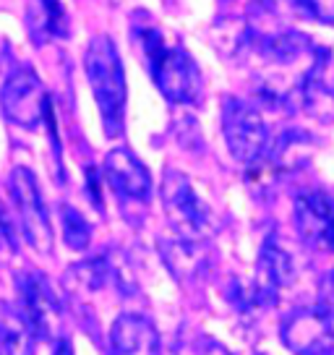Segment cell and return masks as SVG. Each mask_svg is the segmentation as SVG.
<instances>
[{
	"instance_id": "cell-1",
	"label": "cell",
	"mask_w": 334,
	"mask_h": 355,
	"mask_svg": "<svg viewBox=\"0 0 334 355\" xmlns=\"http://www.w3.org/2000/svg\"><path fill=\"white\" fill-rule=\"evenodd\" d=\"M136 40L162 97L175 105H196L204 84L188 50H183L180 44H167L162 32L155 26H136Z\"/></svg>"
},
{
	"instance_id": "cell-2",
	"label": "cell",
	"mask_w": 334,
	"mask_h": 355,
	"mask_svg": "<svg viewBox=\"0 0 334 355\" xmlns=\"http://www.w3.org/2000/svg\"><path fill=\"white\" fill-rule=\"evenodd\" d=\"M84 71L89 78L91 94L100 107L102 128L107 139L121 136L125 128V105H128V84L118 47L107 34H97L84 53Z\"/></svg>"
},
{
	"instance_id": "cell-3",
	"label": "cell",
	"mask_w": 334,
	"mask_h": 355,
	"mask_svg": "<svg viewBox=\"0 0 334 355\" xmlns=\"http://www.w3.org/2000/svg\"><path fill=\"white\" fill-rule=\"evenodd\" d=\"M162 207L167 222L183 241L199 243L214 233V211L201 199L191 178L180 170H167L162 178Z\"/></svg>"
},
{
	"instance_id": "cell-4",
	"label": "cell",
	"mask_w": 334,
	"mask_h": 355,
	"mask_svg": "<svg viewBox=\"0 0 334 355\" xmlns=\"http://www.w3.org/2000/svg\"><path fill=\"white\" fill-rule=\"evenodd\" d=\"M8 183H11V196L16 211H19V222H21L26 243L39 256H50L53 254V225H50V214H47L37 178L29 167L19 165L11 170Z\"/></svg>"
},
{
	"instance_id": "cell-5",
	"label": "cell",
	"mask_w": 334,
	"mask_h": 355,
	"mask_svg": "<svg viewBox=\"0 0 334 355\" xmlns=\"http://www.w3.org/2000/svg\"><path fill=\"white\" fill-rule=\"evenodd\" d=\"M222 131L227 149L243 165L256 162L258 157L267 152V121H264V115L254 105H248L240 97H227L222 102Z\"/></svg>"
},
{
	"instance_id": "cell-6",
	"label": "cell",
	"mask_w": 334,
	"mask_h": 355,
	"mask_svg": "<svg viewBox=\"0 0 334 355\" xmlns=\"http://www.w3.org/2000/svg\"><path fill=\"white\" fill-rule=\"evenodd\" d=\"M50 94L45 92L42 78L32 66L13 68L0 87V110L3 115L26 131H34L45 118V105Z\"/></svg>"
},
{
	"instance_id": "cell-7",
	"label": "cell",
	"mask_w": 334,
	"mask_h": 355,
	"mask_svg": "<svg viewBox=\"0 0 334 355\" xmlns=\"http://www.w3.org/2000/svg\"><path fill=\"white\" fill-rule=\"evenodd\" d=\"M16 293H19L21 313L26 316L34 334L47 343L60 340L63 311H60V300H58L55 290L50 288L45 275H37V272L16 275Z\"/></svg>"
},
{
	"instance_id": "cell-8",
	"label": "cell",
	"mask_w": 334,
	"mask_h": 355,
	"mask_svg": "<svg viewBox=\"0 0 334 355\" xmlns=\"http://www.w3.org/2000/svg\"><path fill=\"white\" fill-rule=\"evenodd\" d=\"M282 345L295 355H324L334 347V324L319 306L290 313L279 327Z\"/></svg>"
},
{
	"instance_id": "cell-9",
	"label": "cell",
	"mask_w": 334,
	"mask_h": 355,
	"mask_svg": "<svg viewBox=\"0 0 334 355\" xmlns=\"http://www.w3.org/2000/svg\"><path fill=\"white\" fill-rule=\"evenodd\" d=\"M295 227L303 243L334 254V199L324 191H303L295 196Z\"/></svg>"
},
{
	"instance_id": "cell-10",
	"label": "cell",
	"mask_w": 334,
	"mask_h": 355,
	"mask_svg": "<svg viewBox=\"0 0 334 355\" xmlns=\"http://www.w3.org/2000/svg\"><path fill=\"white\" fill-rule=\"evenodd\" d=\"M295 279V266L290 254L279 245L274 235H269L261 251H258L256 261V277H254V293H251V303L254 306H274L279 293L292 285Z\"/></svg>"
},
{
	"instance_id": "cell-11",
	"label": "cell",
	"mask_w": 334,
	"mask_h": 355,
	"mask_svg": "<svg viewBox=\"0 0 334 355\" xmlns=\"http://www.w3.org/2000/svg\"><path fill=\"white\" fill-rule=\"evenodd\" d=\"M105 178L110 183V189L128 201H149L152 196V175L149 167L131 152V149H112L105 157Z\"/></svg>"
},
{
	"instance_id": "cell-12",
	"label": "cell",
	"mask_w": 334,
	"mask_h": 355,
	"mask_svg": "<svg viewBox=\"0 0 334 355\" xmlns=\"http://www.w3.org/2000/svg\"><path fill=\"white\" fill-rule=\"evenodd\" d=\"M112 355H159V332L141 313H121L110 329Z\"/></svg>"
},
{
	"instance_id": "cell-13",
	"label": "cell",
	"mask_w": 334,
	"mask_h": 355,
	"mask_svg": "<svg viewBox=\"0 0 334 355\" xmlns=\"http://www.w3.org/2000/svg\"><path fill=\"white\" fill-rule=\"evenodd\" d=\"M26 32L37 47L68 40L71 21L60 0H29L26 3Z\"/></svg>"
},
{
	"instance_id": "cell-14",
	"label": "cell",
	"mask_w": 334,
	"mask_h": 355,
	"mask_svg": "<svg viewBox=\"0 0 334 355\" xmlns=\"http://www.w3.org/2000/svg\"><path fill=\"white\" fill-rule=\"evenodd\" d=\"M37 334L29 327L21 309L16 311L8 303H0V347L3 355H34Z\"/></svg>"
},
{
	"instance_id": "cell-15",
	"label": "cell",
	"mask_w": 334,
	"mask_h": 355,
	"mask_svg": "<svg viewBox=\"0 0 334 355\" xmlns=\"http://www.w3.org/2000/svg\"><path fill=\"white\" fill-rule=\"evenodd\" d=\"M326 63V60H324ZM324 63H316V66L306 73V78L301 81V105L311 112L313 118H319L324 123L334 121V92H326L322 78V68Z\"/></svg>"
},
{
	"instance_id": "cell-16",
	"label": "cell",
	"mask_w": 334,
	"mask_h": 355,
	"mask_svg": "<svg viewBox=\"0 0 334 355\" xmlns=\"http://www.w3.org/2000/svg\"><path fill=\"white\" fill-rule=\"evenodd\" d=\"M107 279H110V261L105 256H91L87 261H78L66 275L68 285H73L76 290H89V293L102 290Z\"/></svg>"
},
{
	"instance_id": "cell-17",
	"label": "cell",
	"mask_w": 334,
	"mask_h": 355,
	"mask_svg": "<svg viewBox=\"0 0 334 355\" xmlns=\"http://www.w3.org/2000/svg\"><path fill=\"white\" fill-rule=\"evenodd\" d=\"M60 225H63V241L73 251H84L91 243V222L71 204H60Z\"/></svg>"
},
{
	"instance_id": "cell-18",
	"label": "cell",
	"mask_w": 334,
	"mask_h": 355,
	"mask_svg": "<svg viewBox=\"0 0 334 355\" xmlns=\"http://www.w3.org/2000/svg\"><path fill=\"white\" fill-rule=\"evenodd\" d=\"M16 254H19V238H16L8 211L0 201V261H11Z\"/></svg>"
},
{
	"instance_id": "cell-19",
	"label": "cell",
	"mask_w": 334,
	"mask_h": 355,
	"mask_svg": "<svg viewBox=\"0 0 334 355\" xmlns=\"http://www.w3.org/2000/svg\"><path fill=\"white\" fill-rule=\"evenodd\" d=\"M319 309L329 316V322L334 324V272L322 282V293H319Z\"/></svg>"
},
{
	"instance_id": "cell-20",
	"label": "cell",
	"mask_w": 334,
	"mask_h": 355,
	"mask_svg": "<svg viewBox=\"0 0 334 355\" xmlns=\"http://www.w3.org/2000/svg\"><path fill=\"white\" fill-rule=\"evenodd\" d=\"M87 180H89V199L91 204L100 209L102 201H100V173L94 167H87Z\"/></svg>"
},
{
	"instance_id": "cell-21",
	"label": "cell",
	"mask_w": 334,
	"mask_h": 355,
	"mask_svg": "<svg viewBox=\"0 0 334 355\" xmlns=\"http://www.w3.org/2000/svg\"><path fill=\"white\" fill-rule=\"evenodd\" d=\"M53 355H73V345H71V340H68V337H60Z\"/></svg>"
},
{
	"instance_id": "cell-22",
	"label": "cell",
	"mask_w": 334,
	"mask_h": 355,
	"mask_svg": "<svg viewBox=\"0 0 334 355\" xmlns=\"http://www.w3.org/2000/svg\"><path fill=\"white\" fill-rule=\"evenodd\" d=\"M324 355H334V347H332V350H326V353H324Z\"/></svg>"
},
{
	"instance_id": "cell-23",
	"label": "cell",
	"mask_w": 334,
	"mask_h": 355,
	"mask_svg": "<svg viewBox=\"0 0 334 355\" xmlns=\"http://www.w3.org/2000/svg\"><path fill=\"white\" fill-rule=\"evenodd\" d=\"M0 355H3V347H0Z\"/></svg>"
}]
</instances>
